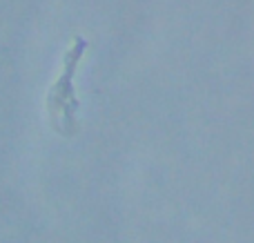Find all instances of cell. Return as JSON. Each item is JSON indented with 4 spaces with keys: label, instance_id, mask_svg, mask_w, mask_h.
<instances>
[{
    "label": "cell",
    "instance_id": "obj_1",
    "mask_svg": "<svg viewBox=\"0 0 254 243\" xmlns=\"http://www.w3.org/2000/svg\"><path fill=\"white\" fill-rule=\"evenodd\" d=\"M85 47V40L78 38L74 45V49L69 52V61H67V69L65 74L58 78V83L52 87L47 98V105L49 112H52V121L58 129H65V127H74V110H76V98L74 92H71V71H74V65L78 61L80 52Z\"/></svg>",
    "mask_w": 254,
    "mask_h": 243
}]
</instances>
